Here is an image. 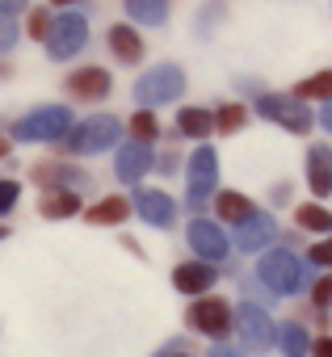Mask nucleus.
Returning <instances> with one entry per match:
<instances>
[{
    "label": "nucleus",
    "mask_w": 332,
    "mask_h": 357,
    "mask_svg": "<svg viewBox=\"0 0 332 357\" xmlns=\"http://www.w3.org/2000/svg\"><path fill=\"white\" fill-rule=\"evenodd\" d=\"M236 332H240V340H244V349H269L273 344V336H278V328H273V319L265 315V307H257V303H240V311H236V324H232Z\"/></svg>",
    "instance_id": "nucleus-12"
},
{
    "label": "nucleus",
    "mask_w": 332,
    "mask_h": 357,
    "mask_svg": "<svg viewBox=\"0 0 332 357\" xmlns=\"http://www.w3.org/2000/svg\"><path fill=\"white\" fill-rule=\"evenodd\" d=\"M324 130H332V105L324 109Z\"/></svg>",
    "instance_id": "nucleus-39"
},
{
    "label": "nucleus",
    "mask_w": 332,
    "mask_h": 357,
    "mask_svg": "<svg viewBox=\"0 0 332 357\" xmlns=\"http://www.w3.org/2000/svg\"><path fill=\"white\" fill-rule=\"evenodd\" d=\"M63 93L72 97V101H84V105H97V101H105L110 93H114V76L105 72V68H76L68 80H63Z\"/></svg>",
    "instance_id": "nucleus-11"
},
{
    "label": "nucleus",
    "mask_w": 332,
    "mask_h": 357,
    "mask_svg": "<svg viewBox=\"0 0 332 357\" xmlns=\"http://www.w3.org/2000/svg\"><path fill=\"white\" fill-rule=\"evenodd\" d=\"M299 101H332V72H315L311 80H303L294 89Z\"/></svg>",
    "instance_id": "nucleus-27"
},
{
    "label": "nucleus",
    "mask_w": 332,
    "mask_h": 357,
    "mask_svg": "<svg viewBox=\"0 0 332 357\" xmlns=\"http://www.w3.org/2000/svg\"><path fill=\"white\" fill-rule=\"evenodd\" d=\"M5 236H9V227H5V223H0V240H5Z\"/></svg>",
    "instance_id": "nucleus-41"
},
{
    "label": "nucleus",
    "mask_w": 332,
    "mask_h": 357,
    "mask_svg": "<svg viewBox=\"0 0 332 357\" xmlns=\"http://www.w3.org/2000/svg\"><path fill=\"white\" fill-rule=\"evenodd\" d=\"M307 185H311V194H319V198L332 194V151H328L324 143L307 151Z\"/></svg>",
    "instance_id": "nucleus-20"
},
{
    "label": "nucleus",
    "mask_w": 332,
    "mask_h": 357,
    "mask_svg": "<svg viewBox=\"0 0 332 357\" xmlns=\"http://www.w3.org/2000/svg\"><path fill=\"white\" fill-rule=\"evenodd\" d=\"M244 122H248V109H244L240 101L215 109V130H219V135H236V130H244Z\"/></svg>",
    "instance_id": "nucleus-25"
},
{
    "label": "nucleus",
    "mask_w": 332,
    "mask_h": 357,
    "mask_svg": "<svg viewBox=\"0 0 332 357\" xmlns=\"http://www.w3.org/2000/svg\"><path fill=\"white\" fill-rule=\"evenodd\" d=\"M130 206H135V215H139L147 227L169 231V227L177 223V202H173L169 194H164V190H135Z\"/></svg>",
    "instance_id": "nucleus-14"
},
{
    "label": "nucleus",
    "mask_w": 332,
    "mask_h": 357,
    "mask_svg": "<svg viewBox=\"0 0 332 357\" xmlns=\"http://www.w3.org/2000/svg\"><path fill=\"white\" fill-rule=\"evenodd\" d=\"M118 139H122V122L114 118V114H93V118H84V122H76L63 139H59V151L72 160V155H97V151H105V147H118Z\"/></svg>",
    "instance_id": "nucleus-1"
},
{
    "label": "nucleus",
    "mask_w": 332,
    "mask_h": 357,
    "mask_svg": "<svg viewBox=\"0 0 332 357\" xmlns=\"http://www.w3.org/2000/svg\"><path fill=\"white\" fill-rule=\"evenodd\" d=\"M278 349L286 353V357H303V353H311V336H307V328L303 324H294V319H286V324H278Z\"/></svg>",
    "instance_id": "nucleus-23"
},
{
    "label": "nucleus",
    "mask_w": 332,
    "mask_h": 357,
    "mask_svg": "<svg viewBox=\"0 0 332 357\" xmlns=\"http://www.w3.org/2000/svg\"><path fill=\"white\" fill-rule=\"evenodd\" d=\"M211 357H240V349H227V344H219V349H211Z\"/></svg>",
    "instance_id": "nucleus-38"
},
{
    "label": "nucleus",
    "mask_w": 332,
    "mask_h": 357,
    "mask_svg": "<svg viewBox=\"0 0 332 357\" xmlns=\"http://www.w3.org/2000/svg\"><path fill=\"white\" fill-rule=\"evenodd\" d=\"M215 185H219V155H215V147H198V151L190 155V190H186V206H190V211H202L206 198L215 194Z\"/></svg>",
    "instance_id": "nucleus-7"
},
{
    "label": "nucleus",
    "mask_w": 332,
    "mask_h": 357,
    "mask_svg": "<svg viewBox=\"0 0 332 357\" xmlns=\"http://www.w3.org/2000/svg\"><path fill=\"white\" fill-rule=\"evenodd\" d=\"M122 5H126V17L143 26H164V17H169V0H122Z\"/></svg>",
    "instance_id": "nucleus-24"
},
{
    "label": "nucleus",
    "mask_w": 332,
    "mask_h": 357,
    "mask_svg": "<svg viewBox=\"0 0 332 357\" xmlns=\"http://www.w3.org/2000/svg\"><path fill=\"white\" fill-rule=\"evenodd\" d=\"M181 93H186V72H181L177 63H156V68H147V72L135 80V101H139L143 109L169 105V101H177Z\"/></svg>",
    "instance_id": "nucleus-4"
},
{
    "label": "nucleus",
    "mask_w": 332,
    "mask_h": 357,
    "mask_svg": "<svg viewBox=\"0 0 332 357\" xmlns=\"http://www.w3.org/2000/svg\"><path fill=\"white\" fill-rule=\"evenodd\" d=\"M294 223H299L303 231H324V236L332 231V215H328L324 206H315V202H311V206H299V211H294Z\"/></svg>",
    "instance_id": "nucleus-28"
},
{
    "label": "nucleus",
    "mask_w": 332,
    "mask_h": 357,
    "mask_svg": "<svg viewBox=\"0 0 332 357\" xmlns=\"http://www.w3.org/2000/svg\"><path fill=\"white\" fill-rule=\"evenodd\" d=\"M215 282H219V269H215L211 261H186V265L173 269V290H181V294H190V298L211 294Z\"/></svg>",
    "instance_id": "nucleus-15"
},
{
    "label": "nucleus",
    "mask_w": 332,
    "mask_h": 357,
    "mask_svg": "<svg viewBox=\"0 0 332 357\" xmlns=\"http://www.w3.org/2000/svg\"><path fill=\"white\" fill-rule=\"evenodd\" d=\"M215 215H219L223 223H244V219H252V215H257V206H252L244 194L223 190V194H215Z\"/></svg>",
    "instance_id": "nucleus-22"
},
{
    "label": "nucleus",
    "mask_w": 332,
    "mask_h": 357,
    "mask_svg": "<svg viewBox=\"0 0 332 357\" xmlns=\"http://www.w3.org/2000/svg\"><path fill=\"white\" fill-rule=\"evenodd\" d=\"M156 168H160L164 176H169V172H177V168H181V155H177V151H164V155L156 160Z\"/></svg>",
    "instance_id": "nucleus-34"
},
{
    "label": "nucleus",
    "mask_w": 332,
    "mask_h": 357,
    "mask_svg": "<svg viewBox=\"0 0 332 357\" xmlns=\"http://www.w3.org/2000/svg\"><path fill=\"white\" fill-rule=\"evenodd\" d=\"M17 198H22V181H0V215H9L13 206H17Z\"/></svg>",
    "instance_id": "nucleus-30"
},
{
    "label": "nucleus",
    "mask_w": 332,
    "mask_h": 357,
    "mask_svg": "<svg viewBox=\"0 0 332 357\" xmlns=\"http://www.w3.org/2000/svg\"><path fill=\"white\" fill-rule=\"evenodd\" d=\"M126 126H130V139H135V143H156V139H160V122H156L151 109H135Z\"/></svg>",
    "instance_id": "nucleus-26"
},
{
    "label": "nucleus",
    "mask_w": 332,
    "mask_h": 357,
    "mask_svg": "<svg viewBox=\"0 0 332 357\" xmlns=\"http://www.w3.org/2000/svg\"><path fill=\"white\" fill-rule=\"evenodd\" d=\"M84 47H89V22H84V13H55V26L47 34V55L55 63H63V59L80 55Z\"/></svg>",
    "instance_id": "nucleus-6"
},
{
    "label": "nucleus",
    "mask_w": 332,
    "mask_h": 357,
    "mask_svg": "<svg viewBox=\"0 0 332 357\" xmlns=\"http://www.w3.org/2000/svg\"><path fill=\"white\" fill-rule=\"evenodd\" d=\"M51 26H55V13H51V9H30V13H26V34H30L34 43H47Z\"/></svg>",
    "instance_id": "nucleus-29"
},
{
    "label": "nucleus",
    "mask_w": 332,
    "mask_h": 357,
    "mask_svg": "<svg viewBox=\"0 0 332 357\" xmlns=\"http://www.w3.org/2000/svg\"><path fill=\"white\" fill-rule=\"evenodd\" d=\"M105 43H110V51H114V59H118L122 68H135V63L143 59V51H147L143 34H139L130 22H118V26H110V30H105Z\"/></svg>",
    "instance_id": "nucleus-16"
},
{
    "label": "nucleus",
    "mask_w": 332,
    "mask_h": 357,
    "mask_svg": "<svg viewBox=\"0 0 332 357\" xmlns=\"http://www.w3.org/2000/svg\"><path fill=\"white\" fill-rule=\"evenodd\" d=\"M257 114L269 118V122H278V126H286V130H294V135H307L311 122H315L299 97H282V93H261L257 97Z\"/></svg>",
    "instance_id": "nucleus-8"
},
{
    "label": "nucleus",
    "mask_w": 332,
    "mask_h": 357,
    "mask_svg": "<svg viewBox=\"0 0 332 357\" xmlns=\"http://www.w3.org/2000/svg\"><path fill=\"white\" fill-rule=\"evenodd\" d=\"M17 34H22V30H17V22H13L9 13H0V51H9V47L17 43Z\"/></svg>",
    "instance_id": "nucleus-32"
},
{
    "label": "nucleus",
    "mask_w": 332,
    "mask_h": 357,
    "mask_svg": "<svg viewBox=\"0 0 332 357\" xmlns=\"http://www.w3.org/2000/svg\"><path fill=\"white\" fill-rule=\"evenodd\" d=\"M30 176H34V181L43 185V190H84L89 181H93V176L80 168V164H72L68 155L63 160H34L30 164Z\"/></svg>",
    "instance_id": "nucleus-9"
},
{
    "label": "nucleus",
    "mask_w": 332,
    "mask_h": 357,
    "mask_svg": "<svg viewBox=\"0 0 332 357\" xmlns=\"http://www.w3.org/2000/svg\"><path fill=\"white\" fill-rule=\"evenodd\" d=\"M307 257H311V265H319V269H332V236H328V240H319V244H315Z\"/></svg>",
    "instance_id": "nucleus-33"
},
{
    "label": "nucleus",
    "mask_w": 332,
    "mask_h": 357,
    "mask_svg": "<svg viewBox=\"0 0 332 357\" xmlns=\"http://www.w3.org/2000/svg\"><path fill=\"white\" fill-rule=\"evenodd\" d=\"M181 349H186V340H169V344H164L156 357H190V353H181Z\"/></svg>",
    "instance_id": "nucleus-35"
},
{
    "label": "nucleus",
    "mask_w": 332,
    "mask_h": 357,
    "mask_svg": "<svg viewBox=\"0 0 332 357\" xmlns=\"http://www.w3.org/2000/svg\"><path fill=\"white\" fill-rule=\"evenodd\" d=\"M38 215L43 219H51V223H59V219H72V215H84V206H80V190H43V198H38Z\"/></svg>",
    "instance_id": "nucleus-18"
},
{
    "label": "nucleus",
    "mask_w": 332,
    "mask_h": 357,
    "mask_svg": "<svg viewBox=\"0 0 332 357\" xmlns=\"http://www.w3.org/2000/svg\"><path fill=\"white\" fill-rule=\"evenodd\" d=\"M186 324H190V332H202V336H211V340H223V336L232 332V324H236V311H232L227 298L202 294V298H194V303L186 307Z\"/></svg>",
    "instance_id": "nucleus-5"
},
{
    "label": "nucleus",
    "mask_w": 332,
    "mask_h": 357,
    "mask_svg": "<svg viewBox=\"0 0 332 357\" xmlns=\"http://www.w3.org/2000/svg\"><path fill=\"white\" fill-rule=\"evenodd\" d=\"M257 278L265 282V290H269L273 298H282V294H299L303 282H307L303 261H299L290 248H273V252H265V257L257 261Z\"/></svg>",
    "instance_id": "nucleus-3"
},
{
    "label": "nucleus",
    "mask_w": 332,
    "mask_h": 357,
    "mask_svg": "<svg viewBox=\"0 0 332 357\" xmlns=\"http://www.w3.org/2000/svg\"><path fill=\"white\" fill-rule=\"evenodd\" d=\"M211 130H215V114H211V109H202V105H186V109L177 114V135H181V139H198V143H206Z\"/></svg>",
    "instance_id": "nucleus-21"
},
{
    "label": "nucleus",
    "mask_w": 332,
    "mask_h": 357,
    "mask_svg": "<svg viewBox=\"0 0 332 357\" xmlns=\"http://www.w3.org/2000/svg\"><path fill=\"white\" fill-rule=\"evenodd\" d=\"M156 168V151H151V143H118L114 147V176L122 185H139L143 176Z\"/></svg>",
    "instance_id": "nucleus-10"
},
{
    "label": "nucleus",
    "mask_w": 332,
    "mask_h": 357,
    "mask_svg": "<svg viewBox=\"0 0 332 357\" xmlns=\"http://www.w3.org/2000/svg\"><path fill=\"white\" fill-rule=\"evenodd\" d=\"M311 353H315V357H332V336H319V340H311Z\"/></svg>",
    "instance_id": "nucleus-36"
},
{
    "label": "nucleus",
    "mask_w": 332,
    "mask_h": 357,
    "mask_svg": "<svg viewBox=\"0 0 332 357\" xmlns=\"http://www.w3.org/2000/svg\"><path fill=\"white\" fill-rule=\"evenodd\" d=\"M5 155H9V143H5V139H0V160H5Z\"/></svg>",
    "instance_id": "nucleus-40"
},
{
    "label": "nucleus",
    "mask_w": 332,
    "mask_h": 357,
    "mask_svg": "<svg viewBox=\"0 0 332 357\" xmlns=\"http://www.w3.org/2000/svg\"><path fill=\"white\" fill-rule=\"evenodd\" d=\"M311 303H315L319 311H328V307H332V273H324V278L311 286Z\"/></svg>",
    "instance_id": "nucleus-31"
},
{
    "label": "nucleus",
    "mask_w": 332,
    "mask_h": 357,
    "mask_svg": "<svg viewBox=\"0 0 332 357\" xmlns=\"http://www.w3.org/2000/svg\"><path fill=\"white\" fill-rule=\"evenodd\" d=\"M72 126H76V122H72V109H68V105H38V109H30L26 118H17V122L9 126V135L22 139V143H59Z\"/></svg>",
    "instance_id": "nucleus-2"
},
{
    "label": "nucleus",
    "mask_w": 332,
    "mask_h": 357,
    "mask_svg": "<svg viewBox=\"0 0 332 357\" xmlns=\"http://www.w3.org/2000/svg\"><path fill=\"white\" fill-rule=\"evenodd\" d=\"M51 9H76V5H84V0H47Z\"/></svg>",
    "instance_id": "nucleus-37"
},
{
    "label": "nucleus",
    "mask_w": 332,
    "mask_h": 357,
    "mask_svg": "<svg viewBox=\"0 0 332 357\" xmlns=\"http://www.w3.org/2000/svg\"><path fill=\"white\" fill-rule=\"evenodd\" d=\"M273 236H278L273 215H261V211H257L252 219L236 223V248H240V252H261V248L273 244Z\"/></svg>",
    "instance_id": "nucleus-17"
},
{
    "label": "nucleus",
    "mask_w": 332,
    "mask_h": 357,
    "mask_svg": "<svg viewBox=\"0 0 332 357\" xmlns=\"http://www.w3.org/2000/svg\"><path fill=\"white\" fill-rule=\"evenodd\" d=\"M186 240H190V248L198 252V261H211V265L227 261V252H232V240H227L223 227L211 223V219H194V223L186 227Z\"/></svg>",
    "instance_id": "nucleus-13"
},
{
    "label": "nucleus",
    "mask_w": 332,
    "mask_h": 357,
    "mask_svg": "<svg viewBox=\"0 0 332 357\" xmlns=\"http://www.w3.org/2000/svg\"><path fill=\"white\" fill-rule=\"evenodd\" d=\"M130 215H135V206H130V198H122V194H110V198H101V202H93V206L84 211V219H89L93 227H122Z\"/></svg>",
    "instance_id": "nucleus-19"
}]
</instances>
